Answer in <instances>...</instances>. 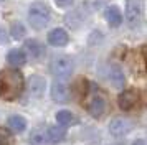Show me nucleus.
<instances>
[{
  "label": "nucleus",
  "mask_w": 147,
  "mask_h": 145,
  "mask_svg": "<svg viewBox=\"0 0 147 145\" xmlns=\"http://www.w3.org/2000/svg\"><path fill=\"white\" fill-rule=\"evenodd\" d=\"M25 89V79L17 68H5L0 71V99L2 101H17Z\"/></svg>",
  "instance_id": "f257e3e1"
},
{
  "label": "nucleus",
  "mask_w": 147,
  "mask_h": 145,
  "mask_svg": "<svg viewBox=\"0 0 147 145\" xmlns=\"http://www.w3.org/2000/svg\"><path fill=\"white\" fill-rule=\"evenodd\" d=\"M50 7L45 2H33L28 8V23L33 30H43L50 23Z\"/></svg>",
  "instance_id": "f03ea898"
},
{
  "label": "nucleus",
  "mask_w": 147,
  "mask_h": 145,
  "mask_svg": "<svg viewBox=\"0 0 147 145\" xmlns=\"http://www.w3.org/2000/svg\"><path fill=\"white\" fill-rule=\"evenodd\" d=\"M86 99H84V105H86L88 114L94 119H101L107 111V101L104 97L102 92L96 89H91V91H86Z\"/></svg>",
  "instance_id": "7ed1b4c3"
},
{
  "label": "nucleus",
  "mask_w": 147,
  "mask_h": 145,
  "mask_svg": "<svg viewBox=\"0 0 147 145\" xmlns=\"http://www.w3.org/2000/svg\"><path fill=\"white\" fill-rule=\"evenodd\" d=\"M50 71L56 79L69 78L71 72H73V59L69 56H65V54L55 56L51 59V64H50Z\"/></svg>",
  "instance_id": "20e7f679"
},
{
  "label": "nucleus",
  "mask_w": 147,
  "mask_h": 145,
  "mask_svg": "<svg viewBox=\"0 0 147 145\" xmlns=\"http://www.w3.org/2000/svg\"><path fill=\"white\" fill-rule=\"evenodd\" d=\"M126 21L131 28H137L142 23V2L126 0Z\"/></svg>",
  "instance_id": "39448f33"
},
{
  "label": "nucleus",
  "mask_w": 147,
  "mask_h": 145,
  "mask_svg": "<svg viewBox=\"0 0 147 145\" xmlns=\"http://www.w3.org/2000/svg\"><path fill=\"white\" fill-rule=\"evenodd\" d=\"M140 102V94L137 89H126L119 94L117 104L122 111H132L134 107H137Z\"/></svg>",
  "instance_id": "423d86ee"
},
{
  "label": "nucleus",
  "mask_w": 147,
  "mask_h": 145,
  "mask_svg": "<svg viewBox=\"0 0 147 145\" xmlns=\"http://www.w3.org/2000/svg\"><path fill=\"white\" fill-rule=\"evenodd\" d=\"M134 129V122L126 117H116L109 124V132L114 137H124Z\"/></svg>",
  "instance_id": "0eeeda50"
},
{
  "label": "nucleus",
  "mask_w": 147,
  "mask_h": 145,
  "mask_svg": "<svg viewBox=\"0 0 147 145\" xmlns=\"http://www.w3.org/2000/svg\"><path fill=\"white\" fill-rule=\"evenodd\" d=\"M89 15V10L86 8V5H81L78 8H74L65 17L66 25H69L71 28H78L80 25H83V21L86 20V17Z\"/></svg>",
  "instance_id": "6e6552de"
},
{
  "label": "nucleus",
  "mask_w": 147,
  "mask_h": 145,
  "mask_svg": "<svg viewBox=\"0 0 147 145\" xmlns=\"http://www.w3.org/2000/svg\"><path fill=\"white\" fill-rule=\"evenodd\" d=\"M51 99L55 102H60V104L66 102L69 99V87L63 79H58L51 84Z\"/></svg>",
  "instance_id": "1a4fd4ad"
},
{
  "label": "nucleus",
  "mask_w": 147,
  "mask_h": 145,
  "mask_svg": "<svg viewBox=\"0 0 147 145\" xmlns=\"http://www.w3.org/2000/svg\"><path fill=\"white\" fill-rule=\"evenodd\" d=\"M45 87H47V81L43 76L40 74H33V76H30L28 79V92H30V96L35 99H38L43 96V92H45Z\"/></svg>",
  "instance_id": "9d476101"
},
{
  "label": "nucleus",
  "mask_w": 147,
  "mask_h": 145,
  "mask_svg": "<svg viewBox=\"0 0 147 145\" xmlns=\"http://www.w3.org/2000/svg\"><path fill=\"white\" fill-rule=\"evenodd\" d=\"M23 50H25L23 53L28 54L30 59H35V61H38V59H41L45 56V46L41 45L38 40H27Z\"/></svg>",
  "instance_id": "9b49d317"
},
{
  "label": "nucleus",
  "mask_w": 147,
  "mask_h": 145,
  "mask_svg": "<svg viewBox=\"0 0 147 145\" xmlns=\"http://www.w3.org/2000/svg\"><path fill=\"white\" fill-rule=\"evenodd\" d=\"M68 41H69V36H68V33L63 28H53L48 33V43L51 46L61 48V46H66Z\"/></svg>",
  "instance_id": "f8f14e48"
},
{
  "label": "nucleus",
  "mask_w": 147,
  "mask_h": 145,
  "mask_svg": "<svg viewBox=\"0 0 147 145\" xmlns=\"http://www.w3.org/2000/svg\"><path fill=\"white\" fill-rule=\"evenodd\" d=\"M104 18H106V21L109 23V26L117 28V26L122 23V13H121L119 7H116V5L106 7V10H104Z\"/></svg>",
  "instance_id": "ddd939ff"
},
{
  "label": "nucleus",
  "mask_w": 147,
  "mask_h": 145,
  "mask_svg": "<svg viewBox=\"0 0 147 145\" xmlns=\"http://www.w3.org/2000/svg\"><path fill=\"white\" fill-rule=\"evenodd\" d=\"M7 63L13 68H20L27 63V54L23 53V50H10L7 54Z\"/></svg>",
  "instance_id": "4468645a"
},
{
  "label": "nucleus",
  "mask_w": 147,
  "mask_h": 145,
  "mask_svg": "<svg viewBox=\"0 0 147 145\" xmlns=\"http://www.w3.org/2000/svg\"><path fill=\"white\" fill-rule=\"evenodd\" d=\"M109 78L113 81V86L117 87V89H122L124 84H126V78H124V72L117 64H113L111 69H109Z\"/></svg>",
  "instance_id": "2eb2a0df"
},
{
  "label": "nucleus",
  "mask_w": 147,
  "mask_h": 145,
  "mask_svg": "<svg viewBox=\"0 0 147 145\" xmlns=\"http://www.w3.org/2000/svg\"><path fill=\"white\" fill-rule=\"evenodd\" d=\"M47 135H48V138H50L51 144H58L61 140H65L66 130H65V127H61V125H51V127L47 129Z\"/></svg>",
  "instance_id": "dca6fc26"
},
{
  "label": "nucleus",
  "mask_w": 147,
  "mask_h": 145,
  "mask_svg": "<svg viewBox=\"0 0 147 145\" xmlns=\"http://www.w3.org/2000/svg\"><path fill=\"white\" fill-rule=\"evenodd\" d=\"M8 127L12 129L13 132L17 134H20L27 129V120L23 115H18V114H15V115H10L8 117Z\"/></svg>",
  "instance_id": "f3484780"
},
{
  "label": "nucleus",
  "mask_w": 147,
  "mask_h": 145,
  "mask_svg": "<svg viewBox=\"0 0 147 145\" xmlns=\"http://www.w3.org/2000/svg\"><path fill=\"white\" fill-rule=\"evenodd\" d=\"M30 140L33 145H53L47 135V130H43V129H35L30 135Z\"/></svg>",
  "instance_id": "a211bd4d"
},
{
  "label": "nucleus",
  "mask_w": 147,
  "mask_h": 145,
  "mask_svg": "<svg viewBox=\"0 0 147 145\" xmlns=\"http://www.w3.org/2000/svg\"><path fill=\"white\" fill-rule=\"evenodd\" d=\"M27 35V28L23 26V23L20 21H15L12 28H10V36L13 40H23V36Z\"/></svg>",
  "instance_id": "6ab92c4d"
},
{
  "label": "nucleus",
  "mask_w": 147,
  "mask_h": 145,
  "mask_svg": "<svg viewBox=\"0 0 147 145\" xmlns=\"http://www.w3.org/2000/svg\"><path fill=\"white\" fill-rule=\"evenodd\" d=\"M73 114L69 111H58L56 112V122L61 125V127H66V125L73 124Z\"/></svg>",
  "instance_id": "aec40b11"
},
{
  "label": "nucleus",
  "mask_w": 147,
  "mask_h": 145,
  "mask_svg": "<svg viewBox=\"0 0 147 145\" xmlns=\"http://www.w3.org/2000/svg\"><path fill=\"white\" fill-rule=\"evenodd\" d=\"M0 145H12V140H10V135L5 129L0 127Z\"/></svg>",
  "instance_id": "412c9836"
},
{
  "label": "nucleus",
  "mask_w": 147,
  "mask_h": 145,
  "mask_svg": "<svg viewBox=\"0 0 147 145\" xmlns=\"http://www.w3.org/2000/svg\"><path fill=\"white\" fill-rule=\"evenodd\" d=\"M7 43H8V32L3 26H0V45H7Z\"/></svg>",
  "instance_id": "4be33fe9"
},
{
  "label": "nucleus",
  "mask_w": 147,
  "mask_h": 145,
  "mask_svg": "<svg viewBox=\"0 0 147 145\" xmlns=\"http://www.w3.org/2000/svg\"><path fill=\"white\" fill-rule=\"evenodd\" d=\"M73 2L74 0H55V3H56L58 7H69Z\"/></svg>",
  "instance_id": "5701e85b"
},
{
  "label": "nucleus",
  "mask_w": 147,
  "mask_h": 145,
  "mask_svg": "<svg viewBox=\"0 0 147 145\" xmlns=\"http://www.w3.org/2000/svg\"><path fill=\"white\" fill-rule=\"evenodd\" d=\"M132 145H146V140L144 138H137V140H134Z\"/></svg>",
  "instance_id": "b1692460"
},
{
  "label": "nucleus",
  "mask_w": 147,
  "mask_h": 145,
  "mask_svg": "<svg viewBox=\"0 0 147 145\" xmlns=\"http://www.w3.org/2000/svg\"><path fill=\"white\" fill-rule=\"evenodd\" d=\"M0 2H3V0H0Z\"/></svg>",
  "instance_id": "393cba45"
}]
</instances>
